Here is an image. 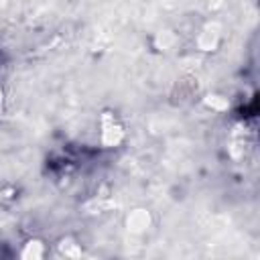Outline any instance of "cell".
Returning <instances> with one entry per match:
<instances>
[{
    "mask_svg": "<svg viewBox=\"0 0 260 260\" xmlns=\"http://www.w3.org/2000/svg\"><path fill=\"white\" fill-rule=\"evenodd\" d=\"M126 136L124 124L114 112H104L100 116V140L104 148H116Z\"/></svg>",
    "mask_w": 260,
    "mask_h": 260,
    "instance_id": "obj_1",
    "label": "cell"
},
{
    "mask_svg": "<svg viewBox=\"0 0 260 260\" xmlns=\"http://www.w3.org/2000/svg\"><path fill=\"white\" fill-rule=\"evenodd\" d=\"M124 223H126V230H128L130 234L140 236V234H144V232L152 225V215H150L148 209L138 207V209H132V211L126 215Z\"/></svg>",
    "mask_w": 260,
    "mask_h": 260,
    "instance_id": "obj_2",
    "label": "cell"
},
{
    "mask_svg": "<svg viewBox=\"0 0 260 260\" xmlns=\"http://www.w3.org/2000/svg\"><path fill=\"white\" fill-rule=\"evenodd\" d=\"M221 41V32L217 24H205L197 35V47L201 51H215Z\"/></svg>",
    "mask_w": 260,
    "mask_h": 260,
    "instance_id": "obj_3",
    "label": "cell"
},
{
    "mask_svg": "<svg viewBox=\"0 0 260 260\" xmlns=\"http://www.w3.org/2000/svg\"><path fill=\"white\" fill-rule=\"evenodd\" d=\"M45 254H47L45 242L43 240H37V238L26 240L24 246H22V250H20V258H24V260H41Z\"/></svg>",
    "mask_w": 260,
    "mask_h": 260,
    "instance_id": "obj_4",
    "label": "cell"
},
{
    "mask_svg": "<svg viewBox=\"0 0 260 260\" xmlns=\"http://www.w3.org/2000/svg\"><path fill=\"white\" fill-rule=\"evenodd\" d=\"M57 250H59V254L65 256V258H79V256L83 254L81 244H79L75 238H71V236L61 238L59 244H57Z\"/></svg>",
    "mask_w": 260,
    "mask_h": 260,
    "instance_id": "obj_5",
    "label": "cell"
},
{
    "mask_svg": "<svg viewBox=\"0 0 260 260\" xmlns=\"http://www.w3.org/2000/svg\"><path fill=\"white\" fill-rule=\"evenodd\" d=\"M177 43H179V39H177V35L173 32V30H158L156 32V37H154V45H156V49L158 51H173L175 47H177Z\"/></svg>",
    "mask_w": 260,
    "mask_h": 260,
    "instance_id": "obj_6",
    "label": "cell"
},
{
    "mask_svg": "<svg viewBox=\"0 0 260 260\" xmlns=\"http://www.w3.org/2000/svg\"><path fill=\"white\" fill-rule=\"evenodd\" d=\"M203 104H205L209 110H213V112H225V110L230 108V100L223 98V95H219V93H209V95H205V98H203Z\"/></svg>",
    "mask_w": 260,
    "mask_h": 260,
    "instance_id": "obj_7",
    "label": "cell"
},
{
    "mask_svg": "<svg viewBox=\"0 0 260 260\" xmlns=\"http://www.w3.org/2000/svg\"><path fill=\"white\" fill-rule=\"evenodd\" d=\"M2 98H4V93H2V87H0V102H2Z\"/></svg>",
    "mask_w": 260,
    "mask_h": 260,
    "instance_id": "obj_8",
    "label": "cell"
}]
</instances>
